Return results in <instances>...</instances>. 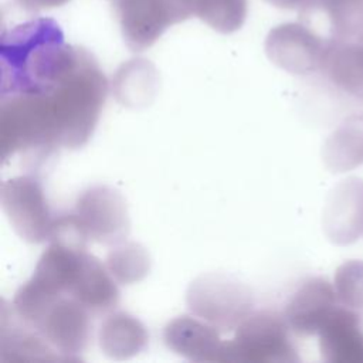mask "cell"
<instances>
[{"mask_svg":"<svg viewBox=\"0 0 363 363\" xmlns=\"http://www.w3.org/2000/svg\"><path fill=\"white\" fill-rule=\"evenodd\" d=\"M91 315L77 299L64 295L47 311L37 329L67 362H77L91 340Z\"/></svg>","mask_w":363,"mask_h":363,"instance_id":"8","label":"cell"},{"mask_svg":"<svg viewBox=\"0 0 363 363\" xmlns=\"http://www.w3.org/2000/svg\"><path fill=\"white\" fill-rule=\"evenodd\" d=\"M108 79L95 57L81 47L74 67L48 91L1 96V157L28 150L77 149L92 136Z\"/></svg>","mask_w":363,"mask_h":363,"instance_id":"1","label":"cell"},{"mask_svg":"<svg viewBox=\"0 0 363 363\" xmlns=\"http://www.w3.org/2000/svg\"><path fill=\"white\" fill-rule=\"evenodd\" d=\"M316 13L328 18L335 34H352L363 28V0H312L299 11V17Z\"/></svg>","mask_w":363,"mask_h":363,"instance_id":"16","label":"cell"},{"mask_svg":"<svg viewBox=\"0 0 363 363\" xmlns=\"http://www.w3.org/2000/svg\"><path fill=\"white\" fill-rule=\"evenodd\" d=\"M79 50L67 44L61 27L47 17L3 31L1 96L34 95L51 89L74 67Z\"/></svg>","mask_w":363,"mask_h":363,"instance_id":"2","label":"cell"},{"mask_svg":"<svg viewBox=\"0 0 363 363\" xmlns=\"http://www.w3.org/2000/svg\"><path fill=\"white\" fill-rule=\"evenodd\" d=\"M189 311L221 332L235 330L254 312L250 286L224 272H207L194 278L186 291Z\"/></svg>","mask_w":363,"mask_h":363,"instance_id":"3","label":"cell"},{"mask_svg":"<svg viewBox=\"0 0 363 363\" xmlns=\"http://www.w3.org/2000/svg\"><path fill=\"white\" fill-rule=\"evenodd\" d=\"M18 4L28 11H40L57 9L67 4L69 0H17Z\"/></svg>","mask_w":363,"mask_h":363,"instance_id":"18","label":"cell"},{"mask_svg":"<svg viewBox=\"0 0 363 363\" xmlns=\"http://www.w3.org/2000/svg\"><path fill=\"white\" fill-rule=\"evenodd\" d=\"M159 86L156 67L145 58H133L119 67L112 79V92L119 104L140 108L153 102Z\"/></svg>","mask_w":363,"mask_h":363,"instance_id":"14","label":"cell"},{"mask_svg":"<svg viewBox=\"0 0 363 363\" xmlns=\"http://www.w3.org/2000/svg\"><path fill=\"white\" fill-rule=\"evenodd\" d=\"M194 16L213 30L230 34L242 27L247 18V0H193Z\"/></svg>","mask_w":363,"mask_h":363,"instance_id":"17","label":"cell"},{"mask_svg":"<svg viewBox=\"0 0 363 363\" xmlns=\"http://www.w3.org/2000/svg\"><path fill=\"white\" fill-rule=\"evenodd\" d=\"M271 6L282 10H303L306 9L312 0H265Z\"/></svg>","mask_w":363,"mask_h":363,"instance_id":"19","label":"cell"},{"mask_svg":"<svg viewBox=\"0 0 363 363\" xmlns=\"http://www.w3.org/2000/svg\"><path fill=\"white\" fill-rule=\"evenodd\" d=\"M72 214L88 240L104 245H116L126 240L130 218L122 193L111 186L86 189L77 200Z\"/></svg>","mask_w":363,"mask_h":363,"instance_id":"7","label":"cell"},{"mask_svg":"<svg viewBox=\"0 0 363 363\" xmlns=\"http://www.w3.org/2000/svg\"><path fill=\"white\" fill-rule=\"evenodd\" d=\"M67 362L40 333L21 320L13 308L3 302L0 326V363Z\"/></svg>","mask_w":363,"mask_h":363,"instance_id":"9","label":"cell"},{"mask_svg":"<svg viewBox=\"0 0 363 363\" xmlns=\"http://www.w3.org/2000/svg\"><path fill=\"white\" fill-rule=\"evenodd\" d=\"M99 347L113 360H126L145 350L149 342L146 326L128 312L109 313L99 326Z\"/></svg>","mask_w":363,"mask_h":363,"instance_id":"13","label":"cell"},{"mask_svg":"<svg viewBox=\"0 0 363 363\" xmlns=\"http://www.w3.org/2000/svg\"><path fill=\"white\" fill-rule=\"evenodd\" d=\"M116 284L106 265L96 257L85 252L69 296L84 305L92 315L106 313L119 302Z\"/></svg>","mask_w":363,"mask_h":363,"instance_id":"12","label":"cell"},{"mask_svg":"<svg viewBox=\"0 0 363 363\" xmlns=\"http://www.w3.org/2000/svg\"><path fill=\"white\" fill-rule=\"evenodd\" d=\"M164 345L176 354L193 362H221L224 342L218 329L191 315H180L163 329Z\"/></svg>","mask_w":363,"mask_h":363,"instance_id":"10","label":"cell"},{"mask_svg":"<svg viewBox=\"0 0 363 363\" xmlns=\"http://www.w3.org/2000/svg\"><path fill=\"white\" fill-rule=\"evenodd\" d=\"M1 208L16 234L30 242L48 241L55 217H52L43 184L30 174L7 179L0 189Z\"/></svg>","mask_w":363,"mask_h":363,"instance_id":"5","label":"cell"},{"mask_svg":"<svg viewBox=\"0 0 363 363\" xmlns=\"http://www.w3.org/2000/svg\"><path fill=\"white\" fill-rule=\"evenodd\" d=\"M291 352L285 326L271 311L251 312L235 329L231 340L224 342L221 362L264 363L286 360Z\"/></svg>","mask_w":363,"mask_h":363,"instance_id":"6","label":"cell"},{"mask_svg":"<svg viewBox=\"0 0 363 363\" xmlns=\"http://www.w3.org/2000/svg\"><path fill=\"white\" fill-rule=\"evenodd\" d=\"M319 38L301 23L274 27L265 38V54L282 69L301 72L309 68L318 54Z\"/></svg>","mask_w":363,"mask_h":363,"instance_id":"11","label":"cell"},{"mask_svg":"<svg viewBox=\"0 0 363 363\" xmlns=\"http://www.w3.org/2000/svg\"><path fill=\"white\" fill-rule=\"evenodd\" d=\"M125 44L133 52L150 48L172 26L194 16L193 0H112Z\"/></svg>","mask_w":363,"mask_h":363,"instance_id":"4","label":"cell"},{"mask_svg":"<svg viewBox=\"0 0 363 363\" xmlns=\"http://www.w3.org/2000/svg\"><path fill=\"white\" fill-rule=\"evenodd\" d=\"M147 250L135 241H122L112 245L105 258V265L113 279L121 285H132L145 279L150 271Z\"/></svg>","mask_w":363,"mask_h":363,"instance_id":"15","label":"cell"}]
</instances>
